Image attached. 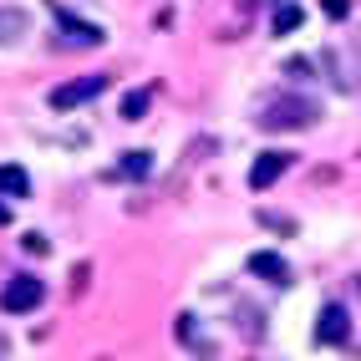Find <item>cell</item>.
Instances as JSON below:
<instances>
[{"label":"cell","instance_id":"cell-1","mask_svg":"<svg viewBox=\"0 0 361 361\" xmlns=\"http://www.w3.org/2000/svg\"><path fill=\"white\" fill-rule=\"evenodd\" d=\"M321 123V102L305 97V92H280L275 102H264L259 128L264 133H295V128H316Z\"/></svg>","mask_w":361,"mask_h":361},{"label":"cell","instance_id":"cell-2","mask_svg":"<svg viewBox=\"0 0 361 361\" xmlns=\"http://www.w3.org/2000/svg\"><path fill=\"white\" fill-rule=\"evenodd\" d=\"M46 300V285L36 275H11L6 290H0V310H11V316H26V310H36Z\"/></svg>","mask_w":361,"mask_h":361},{"label":"cell","instance_id":"cell-3","mask_svg":"<svg viewBox=\"0 0 361 361\" xmlns=\"http://www.w3.org/2000/svg\"><path fill=\"white\" fill-rule=\"evenodd\" d=\"M102 87H107V77H77V82H61V87L51 92V107H56V112H71V107H82V102H92V97H102Z\"/></svg>","mask_w":361,"mask_h":361},{"label":"cell","instance_id":"cell-4","mask_svg":"<svg viewBox=\"0 0 361 361\" xmlns=\"http://www.w3.org/2000/svg\"><path fill=\"white\" fill-rule=\"evenodd\" d=\"M346 336H351V316H346V305H326L321 310V321H316V341L321 346H346Z\"/></svg>","mask_w":361,"mask_h":361},{"label":"cell","instance_id":"cell-5","mask_svg":"<svg viewBox=\"0 0 361 361\" xmlns=\"http://www.w3.org/2000/svg\"><path fill=\"white\" fill-rule=\"evenodd\" d=\"M56 20H61L66 46H102V26H87V20H77L66 6H56Z\"/></svg>","mask_w":361,"mask_h":361},{"label":"cell","instance_id":"cell-6","mask_svg":"<svg viewBox=\"0 0 361 361\" xmlns=\"http://www.w3.org/2000/svg\"><path fill=\"white\" fill-rule=\"evenodd\" d=\"M250 275L270 280V285H290V264H285L275 250H255V255H250Z\"/></svg>","mask_w":361,"mask_h":361},{"label":"cell","instance_id":"cell-7","mask_svg":"<svg viewBox=\"0 0 361 361\" xmlns=\"http://www.w3.org/2000/svg\"><path fill=\"white\" fill-rule=\"evenodd\" d=\"M285 168H290V153H259L255 168H250V188H270Z\"/></svg>","mask_w":361,"mask_h":361},{"label":"cell","instance_id":"cell-8","mask_svg":"<svg viewBox=\"0 0 361 361\" xmlns=\"http://www.w3.org/2000/svg\"><path fill=\"white\" fill-rule=\"evenodd\" d=\"M0 194H6V199H26L31 194V173L20 163H6V168H0Z\"/></svg>","mask_w":361,"mask_h":361},{"label":"cell","instance_id":"cell-9","mask_svg":"<svg viewBox=\"0 0 361 361\" xmlns=\"http://www.w3.org/2000/svg\"><path fill=\"white\" fill-rule=\"evenodd\" d=\"M300 20H305V11L295 6V0H275V16H270V31L275 36H290Z\"/></svg>","mask_w":361,"mask_h":361},{"label":"cell","instance_id":"cell-10","mask_svg":"<svg viewBox=\"0 0 361 361\" xmlns=\"http://www.w3.org/2000/svg\"><path fill=\"white\" fill-rule=\"evenodd\" d=\"M153 173V153H123V158H117V178H148Z\"/></svg>","mask_w":361,"mask_h":361},{"label":"cell","instance_id":"cell-11","mask_svg":"<svg viewBox=\"0 0 361 361\" xmlns=\"http://www.w3.org/2000/svg\"><path fill=\"white\" fill-rule=\"evenodd\" d=\"M20 36H26V16L0 6V46H11V41H20Z\"/></svg>","mask_w":361,"mask_h":361},{"label":"cell","instance_id":"cell-12","mask_svg":"<svg viewBox=\"0 0 361 361\" xmlns=\"http://www.w3.org/2000/svg\"><path fill=\"white\" fill-rule=\"evenodd\" d=\"M148 107H153V87H137V92H128V97H123V117H128V123H137Z\"/></svg>","mask_w":361,"mask_h":361},{"label":"cell","instance_id":"cell-13","mask_svg":"<svg viewBox=\"0 0 361 361\" xmlns=\"http://www.w3.org/2000/svg\"><path fill=\"white\" fill-rule=\"evenodd\" d=\"M321 11H326L331 20H346V16H351V0H321Z\"/></svg>","mask_w":361,"mask_h":361},{"label":"cell","instance_id":"cell-14","mask_svg":"<svg viewBox=\"0 0 361 361\" xmlns=\"http://www.w3.org/2000/svg\"><path fill=\"white\" fill-rule=\"evenodd\" d=\"M259 224H270V229H280V234H290V229H295L290 219H275V214H259Z\"/></svg>","mask_w":361,"mask_h":361},{"label":"cell","instance_id":"cell-15","mask_svg":"<svg viewBox=\"0 0 361 361\" xmlns=\"http://www.w3.org/2000/svg\"><path fill=\"white\" fill-rule=\"evenodd\" d=\"M0 224H11V209H6V199H0Z\"/></svg>","mask_w":361,"mask_h":361},{"label":"cell","instance_id":"cell-16","mask_svg":"<svg viewBox=\"0 0 361 361\" xmlns=\"http://www.w3.org/2000/svg\"><path fill=\"white\" fill-rule=\"evenodd\" d=\"M356 285H361V280H356Z\"/></svg>","mask_w":361,"mask_h":361}]
</instances>
